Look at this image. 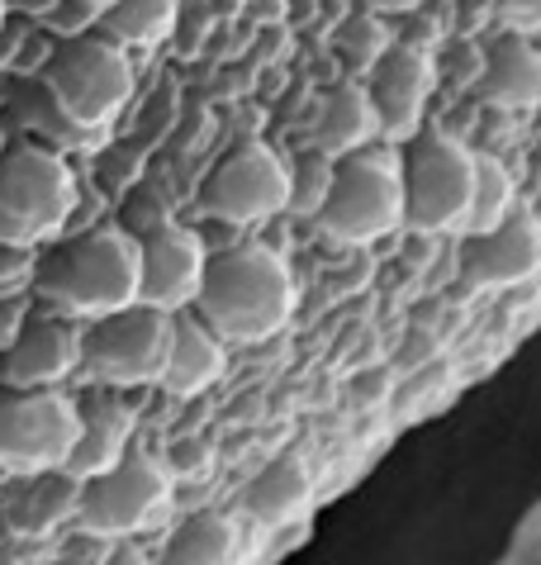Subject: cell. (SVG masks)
Instances as JSON below:
<instances>
[{
  "label": "cell",
  "mask_w": 541,
  "mask_h": 565,
  "mask_svg": "<svg viewBox=\"0 0 541 565\" xmlns=\"http://www.w3.org/2000/svg\"><path fill=\"white\" fill-rule=\"evenodd\" d=\"M39 86L53 96V105L82 134L105 138L109 129H115V119L129 109L138 72H134L129 53L115 49V43L91 29V34H82V39L53 43V53H47L43 72H39Z\"/></svg>",
  "instance_id": "cell-4"
},
{
  "label": "cell",
  "mask_w": 541,
  "mask_h": 565,
  "mask_svg": "<svg viewBox=\"0 0 541 565\" xmlns=\"http://www.w3.org/2000/svg\"><path fill=\"white\" fill-rule=\"evenodd\" d=\"M34 266H39V253L0 243V300H10V295H29V286H34Z\"/></svg>",
  "instance_id": "cell-28"
},
{
  "label": "cell",
  "mask_w": 541,
  "mask_h": 565,
  "mask_svg": "<svg viewBox=\"0 0 541 565\" xmlns=\"http://www.w3.org/2000/svg\"><path fill=\"white\" fill-rule=\"evenodd\" d=\"M0 565H24L20 552H10V546H0Z\"/></svg>",
  "instance_id": "cell-37"
},
{
  "label": "cell",
  "mask_w": 541,
  "mask_h": 565,
  "mask_svg": "<svg viewBox=\"0 0 541 565\" xmlns=\"http://www.w3.org/2000/svg\"><path fill=\"white\" fill-rule=\"evenodd\" d=\"M105 565H152V561H148V552H142V546H134L129 537H124V542H109Z\"/></svg>",
  "instance_id": "cell-34"
},
{
  "label": "cell",
  "mask_w": 541,
  "mask_h": 565,
  "mask_svg": "<svg viewBox=\"0 0 541 565\" xmlns=\"http://www.w3.org/2000/svg\"><path fill=\"white\" fill-rule=\"evenodd\" d=\"M171 319L177 313L152 309V305H129L105 319L82 323V361L76 375L95 390H148L162 381L167 348H171Z\"/></svg>",
  "instance_id": "cell-6"
},
{
  "label": "cell",
  "mask_w": 541,
  "mask_h": 565,
  "mask_svg": "<svg viewBox=\"0 0 541 565\" xmlns=\"http://www.w3.org/2000/svg\"><path fill=\"white\" fill-rule=\"evenodd\" d=\"M0 129H6L10 138H24V143H39V148H53L62 157L72 152H91L100 138L82 134L76 124L62 115V109L53 105V96L39 86V76H29V82H20L6 96V109H0Z\"/></svg>",
  "instance_id": "cell-17"
},
{
  "label": "cell",
  "mask_w": 541,
  "mask_h": 565,
  "mask_svg": "<svg viewBox=\"0 0 541 565\" xmlns=\"http://www.w3.org/2000/svg\"><path fill=\"white\" fill-rule=\"evenodd\" d=\"M247 552V532L224 509H200L171 532L162 565H237Z\"/></svg>",
  "instance_id": "cell-21"
},
{
  "label": "cell",
  "mask_w": 541,
  "mask_h": 565,
  "mask_svg": "<svg viewBox=\"0 0 541 565\" xmlns=\"http://www.w3.org/2000/svg\"><path fill=\"white\" fill-rule=\"evenodd\" d=\"M76 443V399L67 390L0 385V476L34 480L67 466Z\"/></svg>",
  "instance_id": "cell-9"
},
{
  "label": "cell",
  "mask_w": 541,
  "mask_h": 565,
  "mask_svg": "<svg viewBox=\"0 0 541 565\" xmlns=\"http://www.w3.org/2000/svg\"><path fill=\"white\" fill-rule=\"evenodd\" d=\"M24 20H10L6 29H0V76L14 72V57H20V39H24Z\"/></svg>",
  "instance_id": "cell-32"
},
{
  "label": "cell",
  "mask_w": 541,
  "mask_h": 565,
  "mask_svg": "<svg viewBox=\"0 0 541 565\" xmlns=\"http://www.w3.org/2000/svg\"><path fill=\"white\" fill-rule=\"evenodd\" d=\"M14 20V14H10V0H0V29H6Z\"/></svg>",
  "instance_id": "cell-38"
},
{
  "label": "cell",
  "mask_w": 541,
  "mask_h": 565,
  "mask_svg": "<svg viewBox=\"0 0 541 565\" xmlns=\"http://www.w3.org/2000/svg\"><path fill=\"white\" fill-rule=\"evenodd\" d=\"M82 361V323L34 305L20 338L0 352V385L10 390H67Z\"/></svg>",
  "instance_id": "cell-13"
},
{
  "label": "cell",
  "mask_w": 541,
  "mask_h": 565,
  "mask_svg": "<svg viewBox=\"0 0 541 565\" xmlns=\"http://www.w3.org/2000/svg\"><path fill=\"white\" fill-rule=\"evenodd\" d=\"M138 238V300L167 313H181L195 300L204 266H210V243L204 233L177 218H157Z\"/></svg>",
  "instance_id": "cell-11"
},
{
  "label": "cell",
  "mask_w": 541,
  "mask_h": 565,
  "mask_svg": "<svg viewBox=\"0 0 541 565\" xmlns=\"http://www.w3.org/2000/svg\"><path fill=\"white\" fill-rule=\"evenodd\" d=\"M332 185V157L328 152H295L290 157V195H285V214L295 218H318Z\"/></svg>",
  "instance_id": "cell-26"
},
{
  "label": "cell",
  "mask_w": 541,
  "mask_h": 565,
  "mask_svg": "<svg viewBox=\"0 0 541 565\" xmlns=\"http://www.w3.org/2000/svg\"><path fill=\"white\" fill-rule=\"evenodd\" d=\"M404 181V228L413 233H452L466 224L470 185H475V148L452 134H413L400 148Z\"/></svg>",
  "instance_id": "cell-8"
},
{
  "label": "cell",
  "mask_w": 541,
  "mask_h": 565,
  "mask_svg": "<svg viewBox=\"0 0 541 565\" xmlns=\"http://www.w3.org/2000/svg\"><path fill=\"white\" fill-rule=\"evenodd\" d=\"M243 513L257 527H285L314 504V470L305 457H276L243 484Z\"/></svg>",
  "instance_id": "cell-18"
},
{
  "label": "cell",
  "mask_w": 541,
  "mask_h": 565,
  "mask_svg": "<svg viewBox=\"0 0 541 565\" xmlns=\"http://www.w3.org/2000/svg\"><path fill=\"white\" fill-rule=\"evenodd\" d=\"M518 210V181L508 171L503 157L495 152H475V185H470V210H466V233H485L503 224Z\"/></svg>",
  "instance_id": "cell-24"
},
{
  "label": "cell",
  "mask_w": 541,
  "mask_h": 565,
  "mask_svg": "<svg viewBox=\"0 0 541 565\" xmlns=\"http://www.w3.org/2000/svg\"><path fill=\"white\" fill-rule=\"evenodd\" d=\"M57 6H62V0H10V14H20L24 24H43Z\"/></svg>",
  "instance_id": "cell-33"
},
{
  "label": "cell",
  "mask_w": 541,
  "mask_h": 565,
  "mask_svg": "<svg viewBox=\"0 0 541 565\" xmlns=\"http://www.w3.org/2000/svg\"><path fill=\"white\" fill-rule=\"evenodd\" d=\"M224 371H229V342L210 333L190 309H181L171 319V348H167V366L157 390H167L171 399H195L210 385L224 381Z\"/></svg>",
  "instance_id": "cell-16"
},
{
  "label": "cell",
  "mask_w": 541,
  "mask_h": 565,
  "mask_svg": "<svg viewBox=\"0 0 541 565\" xmlns=\"http://www.w3.org/2000/svg\"><path fill=\"white\" fill-rule=\"evenodd\" d=\"M76 499H82V480H72L67 470H47L24 484V494L10 509V532L24 542L53 537L62 523H76Z\"/></svg>",
  "instance_id": "cell-22"
},
{
  "label": "cell",
  "mask_w": 541,
  "mask_h": 565,
  "mask_svg": "<svg viewBox=\"0 0 541 565\" xmlns=\"http://www.w3.org/2000/svg\"><path fill=\"white\" fill-rule=\"evenodd\" d=\"M290 195V157L270 143H237L200 185V210L224 228H252L285 214Z\"/></svg>",
  "instance_id": "cell-10"
},
{
  "label": "cell",
  "mask_w": 541,
  "mask_h": 565,
  "mask_svg": "<svg viewBox=\"0 0 541 565\" xmlns=\"http://www.w3.org/2000/svg\"><path fill=\"white\" fill-rule=\"evenodd\" d=\"M162 466L171 470V480H210L214 476V447L204 437H177L167 447Z\"/></svg>",
  "instance_id": "cell-27"
},
{
  "label": "cell",
  "mask_w": 541,
  "mask_h": 565,
  "mask_svg": "<svg viewBox=\"0 0 541 565\" xmlns=\"http://www.w3.org/2000/svg\"><path fill=\"white\" fill-rule=\"evenodd\" d=\"M480 90L503 109H541V49L528 34H499L485 49Z\"/></svg>",
  "instance_id": "cell-19"
},
{
  "label": "cell",
  "mask_w": 541,
  "mask_h": 565,
  "mask_svg": "<svg viewBox=\"0 0 541 565\" xmlns=\"http://www.w3.org/2000/svg\"><path fill=\"white\" fill-rule=\"evenodd\" d=\"M76 200H82V185H76L72 157L10 138L0 152V243L43 253L67 233Z\"/></svg>",
  "instance_id": "cell-3"
},
{
  "label": "cell",
  "mask_w": 541,
  "mask_h": 565,
  "mask_svg": "<svg viewBox=\"0 0 541 565\" xmlns=\"http://www.w3.org/2000/svg\"><path fill=\"white\" fill-rule=\"evenodd\" d=\"M29 295L34 305L76 323L138 305V238L119 224H100L47 243L39 253Z\"/></svg>",
  "instance_id": "cell-2"
},
{
  "label": "cell",
  "mask_w": 541,
  "mask_h": 565,
  "mask_svg": "<svg viewBox=\"0 0 541 565\" xmlns=\"http://www.w3.org/2000/svg\"><path fill=\"white\" fill-rule=\"evenodd\" d=\"M318 228L332 243L371 247L404 228V181H400V148L365 143L347 157H332V185L318 210Z\"/></svg>",
  "instance_id": "cell-5"
},
{
  "label": "cell",
  "mask_w": 541,
  "mask_h": 565,
  "mask_svg": "<svg viewBox=\"0 0 541 565\" xmlns=\"http://www.w3.org/2000/svg\"><path fill=\"white\" fill-rule=\"evenodd\" d=\"M390 43H394V34L385 29V20L371 14V10H361V14H347V20H342L338 39H332V49H338V62L347 67V76L361 82V76L371 72L380 57H385Z\"/></svg>",
  "instance_id": "cell-25"
},
{
  "label": "cell",
  "mask_w": 541,
  "mask_h": 565,
  "mask_svg": "<svg viewBox=\"0 0 541 565\" xmlns=\"http://www.w3.org/2000/svg\"><path fill=\"white\" fill-rule=\"evenodd\" d=\"M433 82H437L433 53L413 49V43H400V39H394L385 49V57L361 76L365 96H371V109H375V124H380V143L400 148L418 134L427 96H433Z\"/></svg>",
  "instance_id": "cell-12"
},
{
  "label": "cell",
  "mask_w": 541,
  "mask_h": 565,
  "mask_svg": "<svg viewBox=\"0 0 541 565\" xmlns=\"http://www.w3.org/2000/svg\"><path fill=\"white\" fill-rule=\"evenodd\" d=\"M177 509V480L162 466V457L148 447H129L115 470L95 480H82V499H76V527L95 532L105 542H124L138 532L157 527Z\"/></svg>",
  "instance_id": "cell-7"
},
{
  "label": "cell",
  "mask_w": 541,
  "mask_h": 565,
  "mask_svg": "<svg viewBox=\"0 0 541 565\" xmlns=\"http://www.w3.org/2000/svg\"><path fill=\"white\" fill-rule=\"evenodd\" d=\"M495 14L503 20L508 34H537L541 29V0H495Z\"/></svg>",
  "instance_id": "cell-30"
},
{
  "label": "cell",
  "mask_w": 541,
  "mask_h": 565,
  "mask_svg": "<svg viewBox=\"0 0 541 565\" xmlns=\"http://www.w3.org/2000/svg\"><path fill=\"white\" fill-rule=\"evenodd\" d=\"M6 143H10V134H6V129H0V152H6Z\"/></svg>",
  "instance_id": "cell-39"
},
{
  "label": "cell",
  "mask_w": 541,
  "mask_h": 565,
  "mask_svg": "<svg viewBox=\"0 0 541 565\" xmlns=\"http://www.w3.org/2000/svg\"><path fill=\"white\" fill-rule=\"evenodd\" d=\"M185 0H115L100 20H95V34L109 39L124 53H152L157 43H167L181 24Z\"/></svg>",
  "instance_id": "cell-23"
},
{
  "label": "cell",
  "mask_w": 541,
  "mask_h": 565,
  "mask_svg": "<svg viewBox=\"0 0 541 565\" xmlns=\"http://www.w3.org/2000/svg\"><path fill=\"white\" fill-rule=\"evenodd\" d=\"M29 313H34V295H10V300H0V352L20 338V328L29 323Z\"/></svg>",
  "instance_id": "cell-31"
},
{
  "label": "cell",
  "mask_w": 541,
  "mask_h": 565,
  "mask_svg": "<svg viewBox=\"0 0 541 565\" xmlns=\"http://www.w3.org/2000/svg\"><path fill=\"white\" fill-rule=\"evenodd\" d=\"M82 6H86V10H95V20H100V14H105L109 6H115V0H82Z\"/></svg>",
  "instance_id": "cell-36"
},
{
  "label": "cell",
  "mask_w": 541,
  "mask_h": 565,
  "mask_svg": "<svg viewBox=\"0 0 541 565\" xmlns=\"http://www.w3.org/2000/svg\"><path fill=\"white\" fill-rule=\"evenodd\" d=\"M314 138H318V152L328 157H347L365 143H380V124H375V109L365 86L342 76L338 86L323 90V105H318V119H314Z\"/></svg>",
  "instance_id": "cell-20"
},
{
  "label": "cell",
  "mask_w": 541,
  "mask_h": 565,
  "mask_svg": "<svg viewBox=\"0 0 541 565\" xmlns=\"http://www.w3.org/2000/svg\"><path fill=\"white\" fill-rule=\"evenodd\" d=\"M295 309H299L295 271L266 243L214 247L195 300H190V313L210 333L237 342V348H252V342L285 333Z\"/></svg>",
  "instance_id": "cell-1"
},
{
  "label": "cell",
  "mask_w": 541,
  "mask_h": 565,
  "mask_svg": "<svg viewBox=\"0 0 541 565\" xmlns=\"http://www.w3.org/2000/svg\"><path fill=\"white\" fill-rule=\"evenodd\" d=\"M365 10L371 14H413L418 0H365Z\"/></svg>",
  "instance_id": "cell-35"
},
{
  "label": "cell",
  "mask_w": 541,
  "mask_h": 565,
  "mask_svg": "<svg viewBox=\"0 0 541 565\" xmlns=\"http://www.w3.org/2000/svg\"><path fill=\"white\" fill-rule=\"evenodd\" d=\"M138 418L124 399H115V390H100L95 399L76 404V443L67 451V476L72 480H95L105 470H115L134 447Z\"/></svg>",
  "instance_id": "cell-15"
},
{
  "label": "cell",
  "mask_w": 541,
  "mask_h": 565,
  "mask_svg": "<svg viewBox=\"0 0 541 565\" xmlns=\"http://www.w3.org/2000/svg\"><path fill=\"white\" fill-rule=\"evenodd\" d=\"M460 271H466V280L480 286V290H508V286L532 280L541 271V224H537V214L513 210L495 228L466 233Z\"/></svg>",
  "instance_id": "cell-14"
},
{
  "label": "cell",
  "mask_w": 541,
  "mask_h": 565,
  "mask_svg": "<svg viewBox=\"0 0 541 565\" xmlns=\"http://www.w3.org/2000/svg\"><path fill=\"white\" fill-rule=\"evenodd\" d=\"M0 109H6V96H0Z\"/></svg>",
  "instance_id": "cell-40"
},
{
  "label": "cell",
  "mask_w": 541,
  "mask_h": 565,
  "mask_svg": "<svg viewBox=\"0 0 541 565\" xmlns=\"http://www.w3.org/2000/svg\"><path fill=\"white\" fill-rule=\"evenodd\" d=\"M105 556H109V542L95 537V532L76 527V537H67V542L57 546L53 565H105Z\"/></svg>",
  "instance_id": "cell-29"
}]
</instances>
